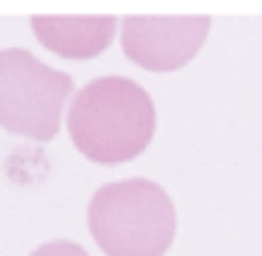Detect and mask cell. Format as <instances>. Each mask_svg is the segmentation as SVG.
<instances>
[{"label": "cell", "instance_id": "6da1fadb", "mask_svg": "<svg viewBox=\"0 0 262 256\" xmlns=\"http://www.w3.org/2000/svg\"><path fill=\"white\" fill-rule=\"evenodd\" d=\"M66 128L90 163L118 166L148 149L156 135V104L128 76H100L73 94Z\"/></svg>", "mask_w": 262, "mask_h": 256}, {"label": "cell", "instance_id": "7a4b0ae2", "mask_svg": "<svg viewBox=\"0 0 262 256\" xmlns=\"http://www.w3.org/2000/svg\"><path fill=\"white\" fill-rule=\"evenodd\" d=\"M86 225L107 256H166L176 239V208L159 184L131 176L93 194Z\"/></svg>", "mask_w": 262, "mask_h": 256}, {"label": "cell", "instance_id": "3957f363", "mask_svg": "<svg viewBox=\"0 0 262 256\" xmlns=\"http://www.w3.org/2000/svg\"><path fill=\"white\" fill-rule=\"evenodd\" d=\"M73 101V76L45 66L28 49L0 52V128L31 142H52L62 108Z\"/></svg>", "mask_w": 262, "mask_h": 256}, {"label": "cell", "instance_id": "277c9868", "mask_svg": "<svg viewBox=\"0 0 262 256\" xmlns=\"http://www.w3.org/2000/svg\"><path fill=\"white\" fill-rule=\"evenodd\" d=\"M210 35V17H152L131 14L121 21V49L135 66L152 73H172L186 66Z\"/></svg>", "mask_w": 262, "mask_h": 256}, {"label": "cell", "instance_id": "5b68a950", "mask_svg": "<svg viewBox=\"0 0 262 256\" xmlns=\"http://www.w3.org/2000/svg\"><path fill=\"white\" fill-rule=\"evenodd\" d=\"M31 31L35 38L49 49V52L62 55V59H97L107 45L114 42L118 31V17L111 14H38L31 17Z\"/></svg>", "mask_w": 262, "mask_h": 256}, {"label": "cell", "instance_id": "8992f818", "mask_svg": "<svg viewBox=\"0 0 262 256\" xmlns=\"http://www.w3.org/2000/svg\"><path fill=\"white\" fill-rule=\"evenodd\" d=\"M31 256H90L83 246H76V243H66V239H55V243H45V246H38Z\"/></svg>", "mask_w": 262, "mask_h": 256}]
</instances>
